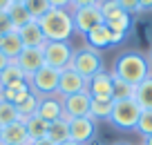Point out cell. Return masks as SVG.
Instances as JSON below:
<instances>
[{"label": "cell", "mask_w": 152, "mask_h": 145, "mask_svg": "<svg viewBox=\"0 0 152 145\" xmlns=\"http://www.w3.org/2000/svg\"><path fill=\"white\" fill-rule=\"evenodd\" d=\"M112 74L116 76V78H121V80H125V83L137 87L139 83H143V80L152 74V67H150V60H148L143 54L125 52V54H121V56L116 58Z\"/></svg>", "instance_id": "obj_2"}, {"label": "cell", "mask_w": 152, "mask_h": 145, "mask_svg": "<svg viewBox=\"0 0 152 145\" xmlns=\"http://www.w3.org/2000/svg\"><path fill=\"white\" fill-rule=\"evenodd\" d=\"M25 7H27L29 16L34 20H38L43 14L49 11V0H25Z\"/></svg>", "instance_id": "obj_28"}, {"label": "cell", "mask_w": 152, "mask_h": 145, "mask_svg": "<svg viewBox=\"0 0 152 145\" xmlns=\"http://www.w3.org/2000/svg\"><path fill=\"white\" fill-rule=\"evenodd\" d=\"M31 145H54V143H49L47 138H43V141H36V143H31Z\"/></svg>", "instance_id": "obj_37"}, {"label": "cell", "mask_w": 152, "mask_h": 145, "mask_svg": "<svg viewBox=\"0 0 152 145\" xmlns=\"http://www.w3.org/2000/svg\"><path fill=\"white\" fill-rule=\"evenodd\" d=\"M96 136V121L92 116H81V118H69V141L78 145L92 143Z\"/></svg>", "instance_id": "obj_8"}, {"label": "cell", "mask_w": 152, "mask_h": 145, "mask_svg": "<svg viewBox=\"0 0 152 145\" xmlns=\"http://www.w3.org/2000/svg\"><path fill=\"white\" fill-rule=\"evenodd\" d=\"M61 145H78V143H74V141H67V143H61Z\"/></svg>", "instance_id": "obj_39"}, {"label": "cell", "mask_w": 152, "mask_h": 145, "mask_svg": "<svg viewBox=\"0 0 152 145\" xmlns=\"http://www.w3.org/2000/svg\"><path fill=\"white\" fill-rule=\"evenodd\" d=\"M112 85H114V76L110 71L101 69L99 74H94L87 80V94L92 98H96V96H110L112 98Z\"/></svg>", "instance_id": "obj_13"}, {"label": "cell", "mask_w": 152, "mask_h": 145, "mask_svg": "<svg viewBox=\"0 0 152 145\" xmlns=\"http://www.w3.org/2000/svg\"><path fill=\"white\" fill-rule=\"evenodd\" d=\"M49 7H56V9H72V0H49Z\"/></svg>", "instance_id": "obj_33"}, {"label": "cell", "mask_w": 152, "mask_h": 145, "mask_svg": "<svg viewBox=\"0 0 152 145\" xmlns=\"http://www.w3.org/2000/svg\"><path fill=\"white\" fill-rule=\"evenodd\" d=\"M11 2H20V5H25V0H11Z\"/></svg>", "instance_id": "obj_41"}, {"label": "cell", "mask_w": 152, "mask_h": 145, "mask_svg": "<svg viewBox=\"0 0 152 145\" xmlns=\"http://www.w3.org/2000/svg\"><path fill=\"white\" fill-rule=\"evenodd\" d=\"M36 116H40L43 121L54 123L58 118L65 116V109H63V98L61 96H43L38 101V109H36Z\"/></svg>", "instance_id": "obj_12"}, {"label": "cell", "mask_w": 152, "mask_h": 145, "mask_svg": "<svg viewBox=\"0 0 152 145\" xmlns=\"http://www.w3.org/2000/svg\"><path fill=\"white\" fill-rule=\"evenodd\" d=\"M38 25L43 29L47 42H69L72 34H74V20H72V11L67 9H56L49 7L47 14L38 18Z\"/></svg>", "instance_id": "obj_1"}, {"label": "cell", "mask_w": 152, "mask_h": 145, "mask_svg": "<svg viewBox=\"0 0 152 145\" xmlns=\"http://www.w3.org/2000/svg\"><path fill=\"white\" fill-rule=\"evenodd\" d=\"M137 132L141 136H150L152 134V109H143L137 123Z\"/></svg>", "instance_id": "obj_29"}, {"label": "cell", "mask_w": 152, "mask_h": 145, "mask_svg": "<svg viewBox=\"0 0 152 145\" xmlns=\"http://www.w3.org/2000/svg\"><path fill=\"white\" fill-rule=\"evenodd\" d=\"M78 92H87V80L83 78L81 74H76L72 67H65L61 69V78H58V96L61 98H67L72 94H78Z\"/></svg>", "instance_id": "obj_9"}, {"label": "cell", "mask_w": 152, "mask_h": 145, "mask_svg": "<svg viewBox=\"0 0 152 145\" xmlns=\"http://www.w3.org/2000/svg\"><path fill=\"white\" fill-rule=\"evenodd\" d=\"M38 94H29L27 98L23 101V103H18L16 105V107H18V116H20V121H27L29 116H34V114H36V109H38Z\"/></svg>", "instance_id": "obj_27"}, {"label": "cell", "mask_w": 152, "mask_h": 145, "mask_svg": "<svg viewBox=\"0 0 152 145\" xmlns=\"http://www.w3.org/2000/svg\"><path fill=\"white\" fill-rule=\"evenodd\" d=\"M72 56H74V49L69 42H45L43 45V58L47 67L65 69V67H69Z\"/></svg>", "instance_id": "obj_6"}, {"label": "cell", "mask_w": 152, "mask_h": 145, "mask_svg": "<svg viewBox=\"0 0 152 145\" xmlns=\"http://www.w3.org/2000/svg\"><path fill=\"white\" fill-rule=\"evenodd\" d=\"M9 2H11V0H0V11H5L7 7H9Z\"/></svg>", "instance_id": "obj_36"}, {"label": "cell", "mask_w": 152, "mask_h": 145, "mask_svg": "<svg viewBox=\"0 0 152 145\" xmlns=\"http://www.w3.org/2000/svg\"><path fill=\"white\" fill-rule=\"evenodd\" d=\"M23 83H29L25 71L20 69V65L16 60H9V65L2 69L0 74V87L2 89H9V87H16V85H23Z\"/></svg>", "instance_id": "obj_16"}, {"label": "cell", "mask_w": 152, "mask_h": 145, "mask_svg": "<svg viewBox=\"0 0 152 145\" xmlns=\"http://www.w3.org/2000/svg\"><path fill=\"white\" fill-rule=\"evenodd\" d=\"M23 49H25V45H23V40H20L18 31H11V34L0 38V52L5 54L9 60H16V58L23 54Z\"/></svg>", "instance_id": "obj_18"}, {"label": "cell", "mask_w": 152, "mask_h": 145, "mask_svg": "<svg viewBox=\"0 0 152 145\" xmlns=\"http://www.w3.org/2000/svg\"><path fill=\"white\" fill-rule=\"evenodd\" d=\"M112 107H114V101L110 98V96H96L90 103V116L94 118V121L96 118H110Z\"/></svg>", "instance_id": "obj_22"}, {"label": "cell", "mask_w": 152, "mask_h": 145, "mask_svg": "<svg viewBox=\"0 0 152 145\" xmlns=\"http://www.w3.org/2000/svg\"><path fill=\"white\" fill-rule=\"evenodd\" d=\"M152 9V0H139V11H150Z\"/></svg>", "instance_id": "obj_34"}, {"label": "cell", "mask_w": 152, "mask_h": 145, "mask_svg": "<svg viewBox=\"0 0 152 145\" xmlns=\"http://www.w3.org/2000/svg\"><path fill=\"white\" fill-rule=\"evenodd\" d=\"M0 145H31L27 134V125L23 121H16L11 125L2 127V136H0Z\"/></svg>", "instance_id": "obj_14"}, {"label": "cell", "mask_w": 152, "mask_h": 145, "mask_svg": "<svg viewBox=\"0 0 152 145\" xmlns=\"http://www.w3.org/2000/svg\"><path fill=\"white\" fill-rule=\"evenodd\" d=\"M72 20H74V31L83 34V36H87L94 27H99V25L105 23L103 14H101V9H99V5L72 9Z\"/></svg>", "instance_id": "obj_7"}, {"label": "cell", "mask_w": 152, "mask_h": 145, "mask_svg": "<svg viewBox=\"0 0 152 145\" xmlns=\"http://www.w3.org/2000/svg\"><path fill=\"white\" fill-rule=\"evenodd\" d=\"M0 98H2V87H0Z\"/></svg>", "instance_id": "obj_43"}, {"label": "cell", "mask_w": 152, "mask_h": 145, "mask_svg": "<svg viewBox=\"0 0 152 145\" xmlns=\"http://www.w3.org/2000/svg\"><path fill=\"white\" fill-rule=\"evenodd\" d=\"M134 101L141 109H152V74L134 87Z\"/></svg>", "instance_id": "obj_21"}, {"label": "cell", "mask_w": 152, "mask_h": 145, "mask_svg": "<svg viewBox=\"0 0 152 145\" xmlns=\"http://www.w3.org/2000/svg\"><path fill=\"white\" fill-rule=\"evenodd\" d=\"M116 2H119V7L125 11V14H130V16L139 11V0H116Z\"/></svg>", "instance_id": "obj_31"}, {"label": "cell", "mask_w": 152, "mask_h": 145, "mask_svg": "<svg viewBox=\"0 0 152 145\" xmlns=\"http://www.w3.org/2000/svg\"><path fill=\"white\" fill-rule=\"evenodd\" d=\"M29 94H31V87H29V83H23V85H16V87L2 89V98L9 101V103H14V105H18V103H23V101L27 98Z\"/></svg>", "instance_id": "obj_24"}, {"label": "cell", "mask_w": 152, "mask_h": 145, "mask_svg": "<svg viewBox=\"0 0 152 145\" xmlns=\"http://www.w3.org/2000/svg\"><path fill=\"white\" fill-rule=\"evenodd\" d=\"M58 78H61V69H54V67L45 65L29 78V87H31L34 94L54 96V94L58 92Z\"/></svg>", "instance_id": "obj_5"}, {"label": "cell", "mask_w": 152, "mask_h": 145, "mask_svg": "<svg viewBox=\"0 0 152 145\" xmlns=\"http://www.w3.org/2000/svg\"><path fill=\"white\" fill-rule=\"evenodd\" d=\"M25 125H27V134H29V141L31 143H36V141H43L45 136H47V127H49V123L47 121H43L40 116H29L27 121H23Z\"/></svg>", "instance_id": "obj_20"}, {"label": "cell", "mask_w": 152, "mask_h": 145, "mask_svg": "<svg viewBox=\"0 0 152 145\" xmlns=\"http://www.w3.org/2000/svg\"><path fill=\"white\" fill-rule=\"evenodd\" d=\"M0 136H2V127H0Z\"/></svg>", "instance_id": "obj_44"}, {"label": "cell", "mask_w": 152, "mask_h": 145, "mask_svg": "<svg viewBox=\"0 0 152 145\" xmlns=\"http://www.w3.org/2000/svg\"><path fill=\"white\" fill-rule=\"evenodd\" d=\"M143 109L139 107V103L134 98H128V101H114V107H112V114H110L107 121L112 123L114 127L119 130H137V123H139V116H141Z\"/></svg>", "instance_id": "obj_3"}, {"label": "cell", "mask_w": 152, "mask_h": 145, "mask_svg": "<svg viewBox=\"0 0 152 145\" xmlns=\"http://www.w3.org/2000/svg\"><path fill=\"white\" fill-rule=\"evenodd\" d=\"M85 38H87V45H90L92 49H96V52L112 45V31L107 29V25H105V23L99 25V27H94Z\"/></svg>", "instance_id": "obj_19"}, {"label": "cell", "mask_w": 152, "mask_h": 145, "mask_svg": "<svg viewBox=\"0 0 152 145\" xmlns=\"http://www.w3.org/2000/svg\"><path fill=\"white\" fill-rule=\"evenodd\" d=\"M114 76V74H112ZM134 98V85L125 83V80L114 76V85H112V101H128Z\"/></svg>", "instance_id": "obj_26"}, {"label": "cell", "mask_w": 152, "mask_h": 145, "mask_svg": "<svg viewBox=\"0 0 152 145\" xmlns=\"http://www.w3.org/2000/svg\"><path fill=\"white\" fill-rule=\"evenodd\" d=\"M69 67L76 71V74H81L85 80H90L94 74H99L103 69V58L96 49L92 47H83V49H76L74 56H72V63Z\"/></svg>", "instance_id": "obj_4"}, {"label": "cell", "mask_w": 152, "mask_h": 145, "mask_svg": "<svg viewBox=\"0 0 152 145\" xmlns=\"http://www.w3.org/2000/svg\"><path fill=\"white\" fill-rule=\"evenodd\" d=\"M11 31H18V29L14 27V23H11V18L7 16V11H0V38L11 34Z\"/></svg>", "instance_id": "obj_30"}, {"label": "cell", "mask_w": 152, "mask_h": 145, "mask_svg": "<svg viewBox=\"0 0 152 145\" xmlns=\"http://www.w3.org/2000/svg\"><path fill=\"white\" fill-rule=\"evenodd\" d=\"M148 60H150V67H152V47H150V58H148Z\"/></svg>", "instance_id": "obj_40"}, {"label": "cell", "mask_w": 152, "mask_h": 145, "mask_svg": "<svg viewBox=\"0 0 152 145\" xmlns=\"http://www.w3.org/2000/svg\"><path fill=\"white\" fill-rule=\"evenodd\" d=\"M20 121L18 116V107H16L14 103H9V101L0 98V127H7L11 125V123Z\"/></svg>", "instance_id": "obj_25"}, {"label": "cell", "mask_w": 152, "mask_h": 145, "mask_svg": "<svg viewBox=\"0 0 152 145\" xmlns=\"http://www.w3.org/2000/svg\"><path fill=\"white\" fill-rule=\"evenodd\" d=\"M114 145H130V143H114Z\"/></svg>", "instance_id": "obj_42"}, {"label": "cell", "mask_w": 152, "mask_h": 145, "mask_svg": "<svg viewBox=\"0 0 152 145\" xmlns=\"http://www.w3.org/2000/svg\"><path fill=\"white\" fill-rule=\"evenodd\" d=\"M7 65H9V58H7V56H5V54L0 52V74H2V69H5V67H7Z\"/></svg>", "instance_id": "obj_35"}, {"label": "cell", "mask_w": 152, "mask_h": 145, "mask_svg": "<svg viewBox=\"0 0 152 145\" xmlns=\"http://www.w3.org/2000/svg\"><path fill=\"white\" fill-rule=\"evenodd\" d=\"M45 138H47L49 143H54V145L67 143V141H69V116H63V118H58V121L49 123Z\"/></svg>", "instance_id": "obj_17"}, {"label": "cell", "mask_w": 152, "mask_h": 145, "mask_svg": "<svg viewBox=\"0 0 152 145\" xmlns=\"http://www.w3.org/2000/svg\"><path fill=\"white\" fill-rule=\"evenodd\" d=\"M18 36H20V40H23L25 47H43L45 42H47V38H45L38 20H29L27 25H23V27L18 29Z\"/></svg>", "instance_id": "obj_15"}, {"label": "cell", "mask_w": 152, "mask_h": 145, "mask_svg": "<svg viewBox=\"0 0 152 145\" xmlns=\"http://www.w3.org/2000/svg\"><path fill=\"white\" fill-rule=\"evenodd\" d=\"M101 0H72V9H81V7H94Z\"/></svg>", "instance_id": "obj_32"}, {"label": "cell", "mask_w": 152, "mask_h": 145, "mask_svg": "<svg viewBox=\"0 0 152 145\" xmlns=\"http://www.w3.org/2000/svg\"><path fill=\"white\" fill-rule=\"evenodd\" d=\"M90 103H92V96L87 92H78V94H72V96L63 98L65 116H69V118L90 116Z\"/></svg>", "instance_id": "obj_11"}, {"label": "cell", "mask_w": 152, "mask_h": 145, "mask_svg": "<svg viewBox=\"0 0 152 145\" xmlns=\"http://www.w3.org/2000/svg\"><path fill=\"white\" fill-rule=\"evenodd\" d=\"M5 11H7V16L11 18V23H14V27H16V29H20L23 25H27L29 20H34L31 16H29L27 7L20 5V2H9V7H7Z\"/></svg>", "instance_id": "obj_23"}, {"label": "cell", "mask_w": 152, "mask_h": 145, "mask_svg": "<svg viewBox=\"0 0 152 145\" xmlns=\"http://www.w3.org/2000/svg\"><path fill=\"white\" fill-rule=\"evenodd\" d=\"M16 63L20 65V69L25 71L27 80L36 74L40 67H45V58H43V47H25L23 54L16 58Z\"/></svg>", "instance_id": "obj_10"}, {"label": "cell", "mask_w": 152, "mask_h": 145, "mask_svg": "<svg viewBox=\"0 0 152 145\" xmlns=\"http://www.w3.org/2000/svg\"><path fill=\"white\" fill-rule=\"evenodd\" d=\"M143 145H152V134L150 136H143Z\"/></svg>", "instance_id": "obj_38"}]
</instances>
